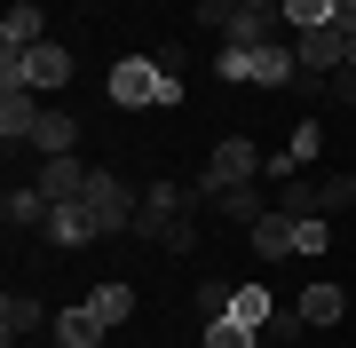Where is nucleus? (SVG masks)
Returning a JSON list of instances; mask_svg holds the SVG:
<instances>
[{"label":"nucleus","instance_id":"nucleus-29","mask_svg":"<svg viewBox=\"0 0 356 348\" xmlns=\"http://www.w3.org/2000/svg\"><path fill=\"white\" fill-rule=\"evenodd\" d=\"M348 64H356V40H348Z\"/></svg>","mask_w":356,"mask_h":348},{"label":"nucleus","instance_id":"nucleus-23","mask_svg":"<svg viewBox=\"0 0 356 348\" xmlns=\"http://www.w3.org/2000/svg\"><path fill=\"white\" fill-rule=\"evenodd\" d=\"M261 333H245V324H229V317H214L206 324V348H254Z\"/></svg>","mask_w":356,"mask_h":348},{"label":"nucleus","instance_id":"nucleus-13","mask_svg":"<svg viewBox=\"0 0 356 348\" xmlns=\"http://www.w3.org/2000/svg\"><path fill=\"white\" fill-rule=\"evenodd\" d=\"M245 245H254L261 261H285V254H293V214H277V206H269L254 230H245Z\"/></svg>","mask_w":356,"mask_h":348},{"label":"nucleus","instance_id":"nucleus-28","mask_svg":"<svg viewBox=\"0 0 356 348\" xmlns=\"http://www.w3.org/2000/svg\"><path fill=\"white\" fill-rule=\"evenodd\" d=\"M332 79V103H356V64H341V72H325Z\"/></svg>","mask_w":356,"mask_h":348},{"label":"nucleus","instance_id":"nucleus-16","mask_svg":"<svg viewBox=\"0 0 356 348\" xmlns=\"http://www.w3.org/2000/svg\"><path fill=\"white\" fill-rule=\"evenodd\" d=\"M293 309H301V324H341L348 317V293H341V285H309Z\"/></svg>","mask_w":356,"mask_h":348},{"label":"nucleus","instance_id":"nucleus-11","mask_svg":"<svg viewBox=\"0 0 356 348\" xmlns=\"http://www.w3.org/2000/svg\"><path fill=\"white\" fill-rule=\"evenodd\" d=\"M48 333H56V348H103V333H111V324H103L88 301H79V309H56Z\"/></svg>","mask_w":356,"mask_h":348},{"label":"nucleus","instance_id":"nucleus-1","mask_svg":"<svg viewBox=\"0 0 356 348\" xmlns=\"http://www.w3.org/2000/svg\"><path fill=\"white\" fill-rule=\"evenodd\" d=\"M111 103L119 111H143V103H182V79L151 64V56H119L111 64Z\"/></svg>","mask_w":356,"mask_h":348},{"label":"nucleus","instance_id":"nucleus-26","mask_svg":"<svg viewBox=\"0 0 356 348\" xmlns=\"http://www.w3.org/2000/svg\"><path fill=\"white\" fill-rule=\"evenodd\" d=\"M341 206H356V174H332L325 182V214H341Z\"/></svg>","mask_w":356,"mask_h":348},{"label":"nucleus","instance_id":"nucleus-5","mask_svg":"<svg viewBox=\"0 0 356 348\" xmlns=\"http://www.w3.org/2000/svg\"><path fill=\"white\" fill-rule=\"evenodd\" d=\"M348 40L356 32H341V24H309V32H293V56H301V72H341L348 64Z\"/></svg>","mask_w":356,"mask_h":348},{"label":"nucleus","instance_id":"nucleus-10","mask_svg":"<svg viewBox=\"0 0 356 348\" xmlns=\"http://www.w3.org/2000/svg\"><path fill=\"white\" fill-rule=\"evenodd\" d=\"M40 324H56V317L40 309L32 293H8V301H0V348H16V340H32Z\"/></svg>","mask_w":356,"mask_h":348},{"label":"nucleus","instance_id":"nucleus-8","mask_svg":"<svg viewBox=\"0 0 356 348\" xmlns=\"http://www.w3.org/2000/svg\"><path fill=\"white\" fill-rule=\"evenodd\" d=\"M32 119H40V88H0V142H32Z\"/></svg>","mask_w":356,"mask_h":348},{"label":"nucleus","instance_id":"nucleus-14","mask_svg":"<svg viewBox=\"0 0 356 348\" xmlns=\"http://www.w3.org/2000/svg\"><path fill=\"white\" fill-rule=\"evenodd\" d=\"M277 214H293V222H301V214H325V182L317 174H285L277 182Z\"/></svg>","mask_w":356,"mask_h":348},{"label":"nucleus","instance_id":"nucleus-6","mask_svg":"<svg viewBox=\"0 0 356 348\" xmlns=\"http://www.w3.org/2000/svg\"><path fill=\"white\" fill-rule=\"evenodd\" d=\"M40 190H48V206H72V198H88V182H95V167H79V158L64 151V158H40Z\"/></svg>","mask_w":356,"mask_h":348},{"label":"nucleus","instance_id":"nucleus-24","mask_svg":"<svg viewBox=\"0 0 356 348\" xmlns=\"http://www.w3.org/2000/svg\"><path fill=\"white\" fill-rule=\"evenodd\" d=\"M285 151H293V158H301V167H309V158L325 151V127H317V119H301V127H293V142H285Z\"/></svg>","mask_w":356,"mask_h":348},{"label":"nucleus","instance_id":"nucleus-17","mask_svg":"<svg viewBox=\"0 0 356 348\" xmlns=\"http://www.w3.org/2000/svg\"><path fill=\"white\" fill-rule=\"evenodd\" d=\"M214 214H222V222H238V230H254V222L269 214V206H261V182H238V190H222V198H214Z\"/></svg>","mask_w":356,"mask_h":348},{"label":"nucleus","instance_id":"nucleus-19","mask_svg":"<svg viewBox=\"0 0 356 348\" xmlns=\"http://www.w3.org/2000/svg\"><path fill=\"white\" fill-rule=\"evenodd\" d=\"M269 317H277V309H269V285H238V301H229V324H245V333H261Z\"/></svg>","mask_w":356,"mask_h":348},{"label":"nucleus","instance_id":"nucleus-22","mask_svg":"<svg viewBox=\"0 0 356 348\" xmlns=\"http://www.w3.org/2000/svg\"><path fill=\"white\" fill-rule=\"evenodd\" d=\"M229 301H238V285H222V277H206V285H198V309H206V324H214V317H229Z\"/></svg>","mask_w":356,"mask_h":348},{"label":"nucleus","instance_id":"nucleus-15","mask_svg":"<svg viewBox=\"0 0 356 348\" xmlns=\"http://www.w3.org/2000/svg\"><path fill=\"white\" fill-rule=\"evenodd\" d=\"M72 142H79L72 111H40V119H32V151H40V158H64Z\"/></svg>","mask_w":356,"mask_h":348},{"label":"nucleus","instance_id":"nucleus-4","mask_svg":"<svg viewBox=\"0 0 356 348\" xmlns=\"http://www.w3.org/2000/svg\"><path fill=\"white\" fill-rule=\"evenodd\" d=\"M88 214L103 222V238H119V230H135L143 198H135V190H127L119 174H95V182H88Z\"/></svg>","mask_w":356,"mask_h":348},{"label":"nucleus","instance_id":"nucleus-27","mask_svg":"<svg viewBox=\"0 0 356 348\" xmlns=\"http://www.w3.org/2000/svg\"><path fill=\"white\" fill-rule=\"evenodd\" d=\"M261 333H269V340H301V333H309V324H301V309H277V317H269V324H261Z\"/></svg>","mask_w":356,"mask_h":348},{"label":"nucleus","instance_id":"nucleus-12","mask_svg":"<svg viewBox=\"0 0 356 348\" xmlns=\"http://www.w3.org/2000/svg\"><path fill=\"white\" fill-rule=\"evenodd\" d=\"M48 40V16H40V0H16L8 16H0V48H40Z\"/></svg>","mask_w":356,"mask_h":348},{"label":"nucleus","instance_id":"nucleus-21","mask_svg":"<svg viewBox=\"0 0 356 348\" xmlns=\"http://www.w3.org/2000/svg\"><path fill=\"white\" fill-rule=\"evenodd\" d=\"M325 245H332V222L325 214H301V222H293V254H325Z\"/></svg>","mask_w":356,"mask_h":348},{"label":"nucleus","instance_id":"nucleus-20","mask_svg":"<svg viewBox=\"0 0 356 348\" xmlns=\"http://www.w3.org/2000/svg\"><path fill=\"white\" fill-rule=\"evenodd\" d=\"M341 0H285V32H309V24H332Z\"/></svg>","mask_w":356,"mask_h":348},{"label":"nucleus","instance_id":"nucleus-9","mask_svg":"<svg viewBox=\"0 0 356 348\" xmlns=\"http://www.w3.org/2000/svg\"><path fill=\"white\" fill-rule=\"evenodd\" d=\"M0 222H8V238H16V230H40V222H48V190H40V182H8Z\"/></svg>","mask_w":356,"mask_h":348},{"label":"nucleus","instance_id":"nucleus-18","mask_svg":"<svg viewBox=\"0 0 356 348\" xmlns=\"http://www.w3.org/2000/svg\"><path fill=\"white\" fill-rule=\"evenodd\" d=\"M88 309H95L103 324H127V317H135V285H119V277H111V285H95Z\"/></svg>","mask_w":356,"mask_h":348},{"label":"nucleus","instance_id":"nucleus-2","mask_svg":"<svg viewBox=\"0 0 356 348\" xmlns=\"http://www.w3.org/2000/svg\"><path fill=\"white\" fill-rule=\"evenodd\" d=\"M254 174H261V151L245 135H222L214 151H206V174L191 182V190H198V206H214L222 190H238V182H254Z\"/></svg>","mask_w":356,"mask_h":348},{"label":"nucleus","instance_id":"nucleus-25","mask_svg":"<svg viewBox=\"0 0 356 348\" xmlns=\"http://www.w3.org/2000/svg\"><path fill=\"white\" fill-rule=\"evenodd\" d=\"M198 24L206 32H229V24H238V0H198Z\"/></svg>","mask_w":356,"mask_h":348},{"label":"nucleus","instance_id":"nucleus-7","mask_svg":"<svg viewBox=\"0 0 356 348\" xmlns=\"http://www.w3.org/2000/svg\"><path fill=\"white\" fill-rule=\"evenodd\" d=\"M40 238H48V245H95V238H103V222L88 214V198H72V206H48Z\"/></svg>","mask_w":356,"mask_h":348},{"label":"nucleus","instance_id":"nucleus-3","mask_svg":"<svg viewBox=\"0 0 356 348\" xmlns=\"http://www.w3.org/2000/svg\"><path fill=\"white\" fill-rule=\"evenodd\" d=\"M214 72H222V79H254V88H293V79H301V56H293V40H277V48H254V56L222 48V56H214Z\"/></svg>","mask_w":356,"mask_h":348}]
</instances>
